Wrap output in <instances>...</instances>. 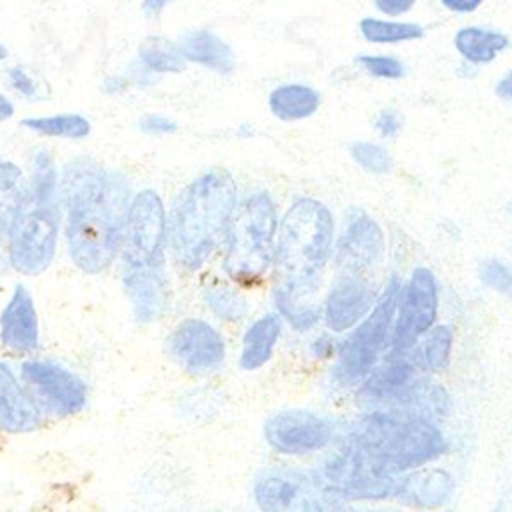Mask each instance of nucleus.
<instances>
[{
  "label": "nucleus",
  "instance_id": "5701e85b",
  "mask_svg": "<svg viewBox=\"0 0 512 512\" xmlns=\"http://www.w3.org/2000/svg\"><path fill=\"white\" fill-rule=\"evenodd\" d=\"M322 106L318 88L306 82H282L268 92V110L282 122H298L314 116Z\"/></svg>",
  "mask_w": 512,
  "mask_h": 512
},
{
  "label": "nucleus",
  "instance_id": "aec40b11",
  "mask_svg": "<svg viewBox=\"0 0 512 512\" xmlns=\"http://www.w3.org/2000/svg\"><path fill=\"white\" fill-rule=\"evenodd\" d=\"M176 42L188 64L208 68L222 76L230 74L236 66L232 44L212 28L186 30Z\"/></svg>",
  "mask_w": 512,
  "mask_h": 512
},
{
  "label": "nucleus",
  "instance_id": "f257e3e1",
  "mask_svg": "<svg viewBox=\"0 0 512 512\" xmlns=\"http://www.w3.org/2000/svg\"><path fill=\"white\" fill-rule=\"evenodd\" d=\"M60 200L68 212L70 258L82 272L106 270L120 250L126 228L130 208L126 176L90 158H76L64 166Z\"/></svg>",
  "mask_w": 512,
  "mask_h": 512
},
{
  "label": "nucleus",
  "instance_id": "c03bdc74",
  "mask_svg": "<svg viewBox=\"0 0 512 512\" xmlns=\"http://www.w3.org/2000/svg\"><path fill=\"white\" fill-rule=\"evenodd\" d=\"M8 58V50H6V46L0 42V60H6Z\"/></svg>",
  "mask_w": 512,
  "mask_h": 512
},
{
  "label": "nucleus",
  "instance_id": "ddd939ff",
  "mask_svg": "<svg viewBox=\"0 0 512 512\" xmlns=\"http://www.w3.org/2000/svg\"><path fill=\"white\" fill-rule=\"evenodd\" d=\"M264 438L280 454H306L330 442L332 424L308 410H282L266 420Z\"/></svg>",
  "mask_w": 512,
  "mask_h": 512
},
{
  "label": "nucleus",
  "instance_id": "f3484780",
  "mask_svg": "<svg viewBox=\"0 0 512 512\" xmlns=\"http://www.w3.org/2000/svg\"><path fill=\"white\" fill-rule=\"evenodd\" d=\"M40 330L34 298L18 284L0 314V342L14 354H32L38 350Z\"/></svg>",
  "mask_w": 512,
  "mask_h": 512
},
{
  "label": "nucleus",
  "instance_id": "6e6552de",
  "mask_svg": "<svg viewBox=\"0 0 512 512\" xmlns=\"http://www.w3.org/2000/svg\"><path fill=\"white\" fill-rule=\"evenodd\" d=\"M396 476L384 474L374 460L350 440L324 466L326 498H388L394 494Z\"/></svg>",
  "mask_w": 512,
  "mask_h": 512
},
{
  "label": "nucleus",
  "instance_id": "6ab92c4d",
  "mask_svg": "<svg viewBox=\"0 0 512 512\" xmlns=\"http://www.w3.org/2000/svg\"><path fill=\"white\" fill-rule=\"evenodd\" d=\"M42 424V410L14 372L0 362V430L8 434L34 432Z\"/></svg>",
  "mask_w": 512,
  "mask_h": 512
},
{
  "label": "nucleus",
  "instance_id": "4c0bfd02",
  "mask_svg": "<svg viewBox=\"0 0 512 512\" xmlns=\"http://www.w3.org/2000/svg\"><path fill=\"white\" fill-rule=\"evenodd\" d=\"M140 128L148 134H172L176 132V122L162 114H148L140 120Z\"/></svg>",
  "mask_w": 512,
  "mask_h": 512
},
{
  "label": "nucleus",
  "instance_id": "7ed1b4c3",
  "mask_svg": "<svg viewBox=\"0 0 512 512\" xmlns=\"http://www.w3.org/2000/svg\"><path fill=\"white\" fill-rule=\"evenodd\" d=\"M236 208V182L224 168L194 178L174 200L168 218V246L178 266L200 268L226 236Z\"/></svg>",
  "mask_w": 512,
  "mask_h": 512
},
{
  "label": "nucleus",
  "instance_id": "37998d69",
  "mask_svg": "<svg viewBox=\"0 0 512 512\" xmlns=\"http://www.w3.org/2000/svg\"><path fill=\"white\" fill-rule=\"evenodd\" d=\"M6 260H8V256H4V254H2V236H0V274H2V272L6 270V266H8V262H6Z\"/></svg>",
  "mask_w": 512,
  "mask_h": 512
},
{
  "label": "nucleus",
  "instance_id": "2eb2a0df",
  "mask_svg": "<svg viewBox=\"0 0 512 512\" xmlns=\"http://www.w3.org/2000/svg\"><path fill=\"white\" fill-rule=\"evenodd\" d=\"M376 300L374 276L336 274L324 306L326 326L334 332L350 330L370 312Z\"/></svg>",
  "mask_w": 512,
  "mask_h": 512
},
{
  "label": "nucleus",
  "instance_id": "f03ea898",
  "mask_svg": "<svg viewBox=\"0 0 512 512\" xmlns=\"http://www.w3.org/2000/svg\"><path fill=\"white\" fill-rule=\"evenodd\" d=\"M334 240V218L330 210L314 200L300 198L284 214L272 260L274 300L282 316L296 328L316 322V308L302 300L320 284Z\"/></svg>",
  "mask_w": 512,
  "mask_h": 512
},
{
  "label": "nucleus",
  "instance_id": "a19ab883",
  "mask_svg": "<svg viewBox=\"0 0 512 512\" xmlns=\"http://www.w3.org/2000/svg\"><path fill=\"white\" fill-rule=\"evenodd\" d=\"M128 86H130V78L114 76V78H108V80H106L104 90H106L108 94H120V92H124Z\"/></svg>",
  "mask_w": 512,
  "mask_h": 512
},
{
  "label": "nucleus",
  "instance_id": "a211bd4d",
  "mask_svg": "<svg viewBox=\"0 0 512 512\" xmlns=\"http://www.w3.org/2000/svg\"><path fill=\"white\" fill-rule=\"evenodd\" d=\"M512 46V38L506 30L480 24V22H466L460 24L452 32V48L460 56L462 64L470 68L490 66L508 52Z\"/></svg>",
  "mask_w": 512,
  "mask_h": 512
},
{
  "label": "nucleus",
  "instance_id": "cd10ccee",
  "mask_svg": "<svg viewBox=\"0 0 512 512\" xmlns=\"http://www.w3.org/2000/svg\"><path fill=\"white\" fill-rule=\"evenodd\" d=\"M20 124L32 132H38L42 136H54V138L80 140L90 134L88 118L82 114H74V112L24 118Z\"/></svg>",
  "mask_w": 512,
  "mask_h": 512
},
{
  "label": "nucleus",
  "instance_id": "58836bf2",
  "mask_svg": "<svg viewBox=\"0 0 512 512\" xmlns=\"http://www.w3.org/2000/svg\"><path fill=\"white\" fill-rule=\"evenodd\" d=\"M494 94L504 100V102H510L512 104V68L506 70L494 84Z\"/></svg>",
  "mask_w": 512,
  "mask_h": 512
},
{
  "label": "nucleus",
  "instance_id": "9b49d317",
  "mask_svg": "<svg viewBox=\"0 0 512 512\" xmlns=\"http://www.w3.org/2000/svg\"><path fill=\"white\" fill-rule=\"evenodd\" d=\"M22 380L42 412L58 418L80 412L86 404V384L72 370L46 360L22 364Z\"/></svg>",
  "mask_w": 512,
  "mask_h": 512
},
{
  "label": "nucleus",
  "instance_id": "bb28decb",
  "mask_svg": "<svg viewBox=\"0 0 512 512\" xmlns=\"http://www.w3.org/2000/svg\"><path fill=\"white\" fill-rule=\"evenodd\" d=\"M28 188V178L10 160L0 156V236L10 228L16 208Z\"/></svg>",
  "mask_w": 512,
  "mask_h": 512
},
{
  "label": "nucleus",
  "instance_id": "f8f14e48",
  "mask_svg": "<svg viewBox=\"0 0 512 512\" xmlns=\"http://www.w3.org/2000/svg\"><path fill=\"white\" fill-rule=\"evenodd\" d=\"M166 350L170 358L192 374L216 370L224 360V340L208 322L198 318L182 320L168 336Z\"/></svg>",
  "mask_w": 512,
  "mask_h": 512
},
{
  "label": "nucleus",
  "instance_id": "393cba45",
  "mask_svg": "<svg viewBox=\"0 0 512 512\" xmlns=\"http://www.w3.org/2000/svg\"><path fill=\"white\" fill-rule=\"evenodd\" d=\"M280 332H282V320L276 314H264L262 318L254 320L244 332L240 368L256 370L264 366L270 360L276 342L280 340Z\"/></svg>",
  "mask_w": 512,
  "mask_h": 512
},
{
  "label": "nucleus",
  "instance_id": "4be33fe9",
  "mask_svg": "<svg viewBox=\"0 0 512 512\" xmlns=\"http://www.w3.org/2000/svg\"><path fill=\"white\" fill-rule=\"evenodd\" d=\"M124 290L140 322H152L168 306V284L162 268L122 272Z\"/></svg>",
  "mask_w": 512,
  "mask_h": 512
},
{
  "label": "nucleus",
  "instance_id": "0eeeda50",
  "mask_svg": "<svg viewBox=\"0 0 512 512\" xmlns=\"http://www.w3.org/2000/svg\"><path fill=\"white\" fill-rule=\"evenodd\" d=\"M166 240L168 220L160 196L154 190L138 192L130 202L120 244L122 272L162 268Z\"/></svg>",
  "mask_w": 512,
  "mask_h": 512
},
{
  "label": "nucleus",
  "instance_id": "412c9836",
  "mask_svg": "<svg viewBox=\"0 0 512 512\" xmlns=\"http://www.w3.org/2000/svg\"><path fill=\"white\" fill-rule=\"evenodd\" d=\"M454 492L452 476L442 468H418L396 482L394 498L416 508L444 506Z\"/></svg>",
  "mask_w": 512,
  "mask_h": 512
},
{
  "label": "nucleus",
  "instance_id": "423d86ee",
  "mask_svg": "<svg viewBox=\"0 0 512 512\" xmlns=\"http://www.w3.org/2000/svg\"><path fill=\"white\" fill-rule=\"evenodd\" d=\"M276 232V206L266 192H256L234 208L226 230V274L240 284L258 282L274 260Z\"/></svg>",
  "mask_w": 512,
  "mask_h": 512
},
{
  "label": "nucleus",
  "instance_id": "2f4dec72",
  "mask_svg": "<svg viewBox=\"0 0 512 512\" xmlns=\"http://www.w3.org/2000/svg\"><path fill=\"white\" fill-rule=\"evenodd\" d=\"M350 154L358 166L370 174H388L392 170V156L388 150L370 140H358L350 146Z\"/></svg>",
  "mask_w": 512,
  "mask_h": 512
},
{
  "label": "nucleus",
  "instance_id": "ea45409f",
  "mask_svg": "<svg viewBox=\"0 0 512 512\" xmlns=\"http://www.w3.org/2000/svg\"><path fill=\"white\" fill-rule=\"evenodd\" d=\"M174 2H178V0H142L140 10H142L144 16H148V18H158V16H162V12H164L168 6H172Z\"/></svg>",
  "mask_w": 512,
  "mask_h": 512
},
{
  "label": "nucleus",
  "instance_id": "b1692460",
  "mask_svg": "<svg viewBox=\"0 0 512 512\" xmlns=\"http://www.w3.org/2000/svg\"><path fill=\"white\" fill-rule=\"evenodd\" d=\"M358 36L372 46H400L412 44L426 36V26L412 18H390L380 14H366L356 24Z\"/></svg>",
  "mask_w": 512,
  "mask_h": 512
},
{
  "label": "nucleus",
  "instance_id": "f704fd0d",
  "mask_svg": "<svg viewBox=\"0 0 512 512\" xmlns=\"http://www.w3.org/2000/svg\"><path fill=\"white\" fill-rule=\"evenodd\" d=\"M6 76H8L10 86H12L18 94H22V96H26V98L38 96V82L34 80V76H32L24 66H10V68L6 70Z\"/></svg>",
  "mask_w": 512,
  "mask_h": 512
},
{
  "label": "nucleus",
  "instance_id": "79ce46f5",
  "mask_svg": "<svg viewBox=\"0 0 512 512\" xmlns=\"http://www.w3.org/2000/svg\"><path fill=\"white\" fill-rule=\"evenodd\" d=\"M14 116V104L10 102V98L6 94L0 92V122L8 120Z\"/></svg>",
  "mask_w": 512,
  "mask_h": 512
},
{
  "label": "nucleus",
  "instance_id": "c9c22d12",
  "mask_svg": "<svg viewBox=\"0 0 512 512\" xmlns=\"http://www.w3.org/2000/svg\"><path fill=\"white\" fill-rule=\"evenodd\" d=\"M374 128L384 138H394L402 130V114L394 108H382L374 116Z\"/></svg>",
  "mask_w": 512,
  "mask_h": 512
},
{
  "label": "nucleus",
  "instance_id": "4468645a",
  "mask_svg": "<svg viewBox=\"0 0 512 512\" xmlns=\"http://www.w3.org/2000/svg\"><path fill=\"white\" fill-rule=\"evenodd\" d=\"M254 498L262 510L292 512L324 506L322 498H326V494L322 486L302 472L268 470L256 480Z\"/></svg>",
  "mask_w": 512,
  "mask_h": 512
},
{
  "label": "nucleus",
  "instance_id": "20e7f679",
  "mask_svg": "<svg viewBox=\"0 0 512 512\" xmlns=\"http://www.w3.org/2000/svg\"><path fill=\"white\" fill-rule=\"evenodd\" d=\"M60 180L52 156L38 150L32 158L28 188L6 232L8 262L16 272L42 274L56 254L60 230Z\"/></svg>",
  "mask_w": 512,
  "mask_h": 512
},
{
  "label": "nucleus",
  "instance_id": "a878e982",
  "mask_svg": "<svg viewBox=\"0 0 512 512\" xmlns=\"http://www.w3.org/2000/svg\"><path fill=\"white\" fill-rule=\"evenodd\" d=\"M138 64L148 74H178L188 66L178 42L166 36H146L138 46Z\"/></svg>",
  "mask_w": 512,
  "mask_h": 512
},
{
  "label": "nucleus",
  "instance_id": "473e14b6",
  "mask_svg": "<svg viewBox=\"0 0 512 512\" xmlns=\"http://www.w3.org/2000/svg\"><path fill=\"white\" fill-rule=\"evenodd\" d=\"M478 274L488 288L512 300V266H508L498 258H488L480 264Z\"/></svg>",
  "mask_w": 512,
  "mask_h": 512
},
{
  "label": "nucleus",
  "instance_id": "7c9ffc66",
  "mask_svg": "<svg viewBox=\"0 0 512 512\" xmlns=\"http://www.w3.org/2000/svg\"><path fill=\"white\" fill-rule=\"evenodd\" d=\"M452 330L448 326H434L426 332L422 344V362L430 370H444L450 362Z\"/></svg>",
  "mask_w": 512,
  "mask_h": 512
},
{
  "label": "nucleus",
  "instance_id": "c85d7f7f",
  "mask_svg": "<svg viewBox=\"0 0 512 512\" xmlns=\"http://www.w3.org/2000/svg\"><path fill=\"white\" fill-rule=\"evenodd\" d=\"M356 64L366 76L374 80L396 82L408 74L404 60L390 52H362L356 56Z\"/></svg>",
  "mask_w": 512,
  "mask_h": 512
},
{
  "label": "nucleus",
  "instance_id": "39448f33",
  "mask_svg": "<svg viewBox=\"0 0 512 512\" xmlns=\"http://www.w3.org/2000/svg\"><path fill=\"white\" fill-rule=\"evenodd\" d=\"M352 438L388 476L430 462L446 446L428 418L404 412H372L358 422Z\"/></svg>",
  "mask_w": 512,
  "mask_h": 512
},
{
  "label": "nucleus",
  "instance_id": "1a4fd4ad",
  "mask_svg": "<svg viewBox=\"0 0 512 512\" xmlns=\"http://www.w3.org/2000/svg\"><path fill=\"white\" fill-rule=\"evenodd\" d=\"M398 290L400 288L396 286V282H392L370 308V312L358 324L352 326L354 330L344 340L340 350V362L346 376L358 378L374 368L378 354L390 340Z\"/></svg>",
  "mask_w": 512,
  "mask_h": 512
},
{
  "label": "nucleus",
  "instance_id": "e433bc0d",
  "mask_svg": "<svg viewBox=\"0 0 512 512\" xmlns=\"http://www.w3.org/2000/svg\"><path fill=\"white\" fill-rule=\"evenodd\" d=\"M436 2L446 14L456 18L472 16L486 4V0H436Z\"/></svg>",
  "mask_w": 512,
  "mask_h": 512
},
{
  "label": "nucleus",
  "instance_id": "dca6fc26",
  "mask_svg": "<svg viewBox=\"0 0 512 512\" xmlns=\"http://www.w3.org/2000/svg\"><path fill=\"white\" fill-rule=\"evenodd\" d=\"M382 256H384V234L380 226L372 218L360 214L348 224L338 244L336 272L374 276V270L380 264Z\"/></svg>",
  "mask_w": 512,
  "mask_h": 512
},
{
  "label": "nucleus",
  "instance_id": "c756f323",
  "mask_svg": "<svg viewBox=\"0 0 512 512\" xmlns=\"http://www.w3.org/2000/svg\"><path fill=\"white\" fill-rule=\"evenodd\" d=\"M204 300H206L208 308L218 318H222L226 322H236V320L244 318V314L248 312V304L240 296V292H236L234 288L224 286V284H216V286L206 288Z\"/></svg>",
  "mask_w": 512,
  "mask_h": 512
},
{
  "label": "nucleus",
  "instance_id": "72a5a7b5",
  "mask_svg": "<svg viewBox=\"0 0 512 512\" xmlns=\"http://www.w3.org/2000/svg\"><path fill=\"white\" fill-rule=\"evenodd\" d=\"M420 0H370L374 14L390 18H406L414 14Z\"/></svg>",
  "mask_w": 512,
  "mask_h": 512
},
{
  "label": "nucleus",
  "instance_id": "9d476101",
  "mask_svg": "<svg viewBox=\"0 0 512 512\" xmlns=\"http://www.w3.org/2000/svg\"><path fill=\"white\" fill-rule=\"evenodd\" d=\"M438 314L436 278L428 268H416L410 280L398 290L396 312L388 344L394 350H408L424 336Z\"/></svg>",
  "mask_w": 512,
  "mask_h": 512
}]
</instances>
